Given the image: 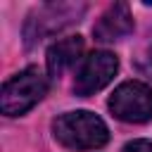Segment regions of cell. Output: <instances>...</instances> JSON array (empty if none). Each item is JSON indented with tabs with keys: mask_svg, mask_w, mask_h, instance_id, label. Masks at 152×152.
<instances>
[{
	"mask_svg": "<svg viewBox=\"0 0 152 152\" xmlns=\"http://www.w3.org/2000/svg\"><path fill=\"white\" fill-rule=\"evenodd\" d=\"M83 52V38L81 36H66L57 43H52L48 48L45 55V64H48V74L50 76H62Z\"/></svg>",
	"mask_w": 152,
	"mask_h": 152,
	"instance_id": "7",
	"label": "cell"
},
{
	"mask_svg": "<svg viewBox=\"0 0 152 152\" xmlns=\"http://www.w3.org/2000/svg\"><path fill=\"white\" fill-rule=\"evenodd\" d=\"M145 74H147V76H152V55L147 57V64H145Z\"/></svg>",
	"mask_w": 152,
	"mask_h": 152,
	"instance_id": "9",
	"label": "cell"
},
{
	"mask_svg": "<svg viewBox=\"0 0 152 152\" xmlns=\"http://www.w3.org/2000/svg\"><path fill=\"white\" fill-rule=\"evenodd\" d=\"M107 104L119 121L145 124L152 119V88L142 81H124L114 88Z\"/></svg>",
	"mask_w": 152,
	"mask_h": 152,
	"instance_id": "3",
	"label": "cell"
},
{
	"mask_svg": "<svg viewBox=\"0 0 152 152\" xmlns=\"http://www.w3.org/2000/svg\"><path fill=\"white\" fill-rule=\"evenodd\" d=\"M119 71V59L116 55L107 52V50H95L90 52L81 69L76 71V78H74V93L78 97H88L97 90H102Z\"/></svg>",
	"mask_w": 152,
	"mask_h": 152,
	"instance_id": "4",
	"label": "cell"
},
{
	"mask_svg": "<svg viewBox=\"0 0 152 152\" xmlns=\"http://www.w3.org/2000/svg\"><path fill=\"white\" fill-rule=\"evenodd\" d=\"M121 152H152V140H145V138H135V140L126 142Z\"/></svg>",
	"mask_w": 152,
	"mask_h": 152,
	"instance_id": "8",
	"label": "cell"
},
{
	"mask_svg": "<svg viewBox=\"0 0 152 152\" xmlns=\"http://www.w3.org/2000/svg\"><path fill=\"white\" fill-rule=\"evenodd\" d=\"M83 5L76 7V5H43L38 12H33L24 26V38H26V45H33V43H40L45 36L59 31L62 26L71 24V21H78V14H83Z\"/></svg>",
	"mask_w": 152,
	"mask_h": 152,
	"instance_id": "5",
	"label": "cell"
},
{
	"mask_svg": "<svg viewBox=\"0 0 152 152\" xmlns=\"http://www.w3.org/2000/svg\"><path fill=\"white\" fill-rule=\"evenodd\" d=\"M52 135L69 150H97L107 145L109 128L97 114L88 109H76L64 112L52 121Z\"/></svg>",
	"mask_w": 152,
	"mask_h": 152,
	"instance_id": "1",
	"label": "cell"
},
{
	"mask_svg": "<svg viewBox=\"0 0 152 152\" xmlns=\"http://www.w3.org/2000/svg\"><path fill=\"white\" fill-rule=\"evenodd\" d=\"M48 93V76L38 66H26L2 83L0 112L5 116H21L36 107Z\"/></svg>",
	"mask_w": 152,
	"mask_h": 152,
	"instance_id": "2",
	"label": "cell"
},
{
	"mask_svg": "<svg viewBox=\"0 0 152 152\" xmlns=\"http://www.w3.org/2000/svg\"><path fill=\"white\" fill-rule=\"evenodd\" d=\"M131 31H133V17H131V10H128L126 2H114L112 7H107V12L93 26V36L100 43L121 40Z\"/></svg>",
	"mask_w": 152,
	"mask_h": 152,
	"instance_id": "6",
	"label": "cell"
}]
</instances>
